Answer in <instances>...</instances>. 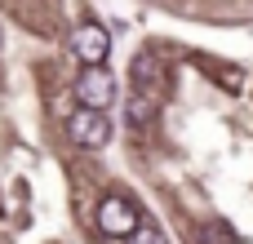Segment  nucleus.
Instances as JSON below:
<instances>
[{
    "instance_id": "obj_1",
    "label": "nucleus",
    "mask_w": 253,
    "mask_h": 244,
    "mask_svg": "<svg viewBox=\"0 0 253 244\" xmlns=\"http://www.w3.org/2000/svg\"><path fill=\"white\" fill-rule=\"evenodd\" d=\"M67 138H71L76 147H84V151H98V147H107V142H111V120H107V111L80 107V111L67 120Z\"/></svg>"
},
{
    "instance_id": "obj_2",
    "label": "nucleus",
    "mask_w": 253,
    "mask_h": 244,
    "mask_svg": "<svg viewBox=\"0 0 253 244\" xmlns=\"http://www.w3.org/2000/svg\"><path fill=\"white\" fill-rule=\"evenodd\" d=\"M71 53L84 62V67H107V53H111V31L102 22H80L71 31Z\"/></svg>"
},
{
    "instance_id": "obj_3",
    "label": "nucleus",
    "mask_w": 253,
    "mask_h": 244,
    "mask_svg": "<svg viewBox=\"0 0 253 244\" xmlns=\"http://www.w3.org/2000/svg\"><path fill=\"white\" fill-rule=\"evenodd\" d=\"M71 93H76V102H80V107L107 111V107L116 102V80H111V71H107V67H84Z\"/></svg>"
},
{
    "instance_id": "obj_4",
    "label": "nucleus",
    "mask_w": 253,
    "mask_h": 244,
    "mask_svg": "<svg viewBox=\"0 0 253 244\" xmlns=\"http://www.w3.org/2000/svg\"><path fill=\"white\" fill-rule=\"evenodd\" d=\"M98 227H102V236L125 240V236L138 227V209H133L125 196H102V204H98Z\"/></svg>"
},
{
    "instance_id": "obj_5",
    "label": "nucleus",
    "mask_w": 253,
    "mask_h": 244,
    "mask_svg": "<svg viewBox=\"0 0 253 244\" xmlns=\"http://www.w3.org/2000/svg\"><path fill=\"white\" fill-rule=\"evenodd\" d=\"M129 76H133V89H138V93H156V89H160L165 67H160V58H156V53H138V58H133V67H129Z\"/></svg>"
},
{
    "instance_id": "obj_6",
    "label": "nucleus",
    "mask_w": 253,
    "mask_h": 244,
    "mask_svg": "<svg viewBox=\"0 0 253 244\" xmlns=\"http://www.w3.org/2000/svg\"><path fill=\"white\" fill-rule=\"evenodd\" d=\"M125 120H129L133 129H147V124L156 120V93H138V89H133V98L125 102Z\"/></svg>"
},
{
    "instance_id": "obj_7",
    "label": "nucleus",
    "mask_w": 253,
    "mask_h": 244,
    "mask_svg": "<svg viewBox=\"0 0 253 244\" xmlns=\"http://www.w3.org/2000/svg\"><path fill=\"white\" fill-rule=\"evenodd\" d=\"M125 244H169V240H165V231H160L156 222H138V227L125 236Z\"/></svg>"
},
{
    "instance_id": "obj_8",
    "label": "nucleus",
    "mask_w": 253,
    "mask_h": 244,
    "mask_svg": "<svg viewBox=\"0 0 253 244\" xmlns=\"http://www.w3.org/2000/svg\"><path fill=\"white\" fill-rule=\"evenodd\" d=\"M205 244H236V236H231V227H205Z\"/></svg>"
}]
</instances>
